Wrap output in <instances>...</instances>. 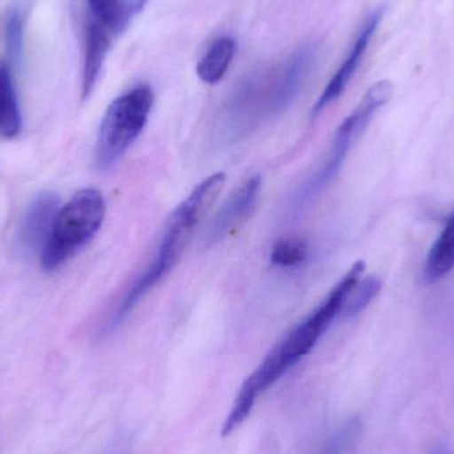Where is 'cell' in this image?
<instances>
[{
	"label": "cell",
	"mask_w": 454,
	"mask_h": 454,
	"mask_svg": "<svg viewBox=\"0 0 454 454\" xmlns=\"http://www.w3.org/2000/svg\"><path fill=\"white\" fill-rule=\"evenodd\" d=\"M392 93H394V85L388 80L375 82L367 90L356 108L343 120L340 127L336 130L325 164L309 178V181L299 189L298 193L294 197V209H303L330 185L331 181L340 172L355 141L364 132L365 128L370 125L371 120L378 114L379 109L383 108L388 103Z\"/></svg>",
	"instance_id": "4"
},
{
	"label": "cell",
	"mask_w": 454,
	"mask_h": 454,
	"mask_svg": "<svg viewBox=\"0 0 454 454\" xmlns=\"http://www.w3.org/2000/svg\"><path fill=\"white\" fill-rule=\"evenodd\" d=\"M154 93L149 85H138L112 101L98 129L96 165L109 170L140 137L148 124Z\"/></svg>",
	"instance_id": "5"
},
{
	"label": "cell",
	"mask_w": 454,
	"mask_h": 454,
	"mask_svg": "<svg viewBox=\"0 0 454 454\" xmlns=\"http://www.w3.org/2000/svg\"><path fill=\"white\" fill-rule=\"evenodd\" d=\"M381 286L383 283H381L380 278L375 277V275L362 278L347 299L346 306L343 309L344 317H352L362 314L372 303L373 299L379 295Z\"/></svg>",
	"instance_id": "15"
},
{
	"label": "cell",
	"mask_w": 454,
	"mask_h": 454,
	"mask_svg": "<svg viewBox=\"0 0 454 454\" xmlns=\"http://www.w3.org/2000/svg\"><path fill=\"white\" fill-rule=\"evenodd\" d=\"M111 48V32L98 23L95 19H90L85 34V56L84 67H82V98H90L93 88L96 87L104 61Z\"/></svg>",
	"instance_id": "10"
},
{
	"label": "cell",
	"mask_w": 454,
	"mask_h": 454,
	"mask_svg": "<svg viewBox=\"0 0 454 454\" xmlns=\"http://www.w3.org/2000/svg\"><path fill=\"white\" fill-rule=\"evenodd\" d=\"M314 63V52L309 48H301L285 61L279 71L267 82H258L259 112L263 116H271L285 111L301 92L309 69Z\"/></svg>",
	"instance_id": "6"
},
{
	"label": "cell",
	"mask_w": 454,
	"mask_h": 454,
	"mask_svg": "<svg viewBox=\"0 0 454 454\" xmlns=\"http://www.w3.org/2000/svg\"><path fill=\"white\" fill-rule=\"evenodd\" d=\"M360 431V421L357 419H351L333 432L314 454H349L359 439Z\"/></svg>",
	"instance_id": "16"
},
{
	"label": "cell",
	"mask_w": 454,
	"mask_h": 454,
	"mask_svg": "<svg viewBox=\"0 0 454 454\" xmlns=\"http://www.w3.org/2000/svg\"><path fill=\"white\" fill-rule=\"evenodd\" d=\"M4 37L8 58L12 63H18L23 56L24 48V15L20 8H13L8 13Z\"/></svg>",
	"instance_id": "18"
},
{
	"label": "cell",
	"mask_w": 454,
	"mask_h": 454,
	"mask_svg": "<svg viewBox=\"0 0 454 454\" xmlns=\"http://www.w3.org/2000/svg\"><path fill=\"white\" fill-rule=\"evenodd\" d=\"M309 256V246L301 238H282L272 246L270 261L279 267H295Z\"/></svg>",
	"instance_id": "17"
},
{
	"label": "cell",
	"mask_w": 454,
	"mask_h": 454,
	"mask_svg": "<svg viewBox=\"0 0 454 454\" xmlns=\"http://www.w3.org/2000/svg\"><path fill=\"white\" fill-rule=\"evenodd\" d=\"M106 200L98 189L77 192L59 210L52 232L43 250L42 264L48 271L59 269L98 234L106 218Z\"/></svg>",
	"instance_id": "3"
},
{
	"label": "cell",
	"mask_w": 454,
	"mask_h": 454,
	"mask_svg": "<svg viewBox=\"0 0 454 454\" xmlns=\"http://www.w3.org/2000/svg\"><path fill=\"white\" fill-rule=\"evenodd\" d=\"M235 52L237 42L234 37L223 36L215 40L197 64V76L207 84H217L225 76Z\"/></svg>",
	"instance_id": "13"
},
{
	"label": "cell",
	"mask_w": 454,
	"mask_h": 454,
	"mask_svg": "<svg viewBox=\"0 0 454 454\" xmlns=\"http://www.w3.org/2000/svg\"><path fill=\"white\" fill-rule=\"evenodd\" d=\"M383 8H379L375 12L368 16L346 60L339 67L338 71L333 74V79L328 82L327 87L325 88L322 95L319 96L317 103H315L314 108H312V116L317 117V114H322L327 106H330L333 101L338 100L343 95L347 85L349 84L352 77L356 74L357 68H359L360 63H362L363 58H364L365 52H367L368 45H370L379 24H380L381 19H383Z\"/></svg>",
	"instance_id": "8"
},
{
	"label": "cell",
	"mask_w": 454,
	"mask_h": 454,
	"mask_svg": "<svg viewBox=\"0 0 454 454\" xmlns=\"http://www.w3.org/2000/svg\"><path fill=\"white\" fill-rule=\"evenodd\" d=\"M262 191L261 176H253L235 189L225 204L220 207L217 215L213 217L212 223L207 230L205 240L209 245L225 239L237 227L242 225L255 210Z\"/></svg>",
	"instance_id": "7"
},
{
	"label": "cell",
	"mask_w": 454,
	"mask_h": 454,
	"mask_svg": "<svg viewBox=\"0 0 454 454\" xmlns=\"http://www.w3.org/2000/svg\"><path fill=\"white\" fill-rule=\"evenodd\" d=\"M226 173H213L199 184L188 197L173 210L162 229L161 238L156 253L146 264L141 274L120 299L111 319L106 323V330H114L124 322L125 317L140 303L141 299L156 287L162 278L177 264L188 247L196 227L204 215L212 209L217 197L225 186Z\"/></svg>",
	"instance_id": "2"
},
{
	"label": "cell",
	"mask_w": 454,
	"mask_h": 454,
	"mask_svg": "<svg viewBox=\"0 0 454 454\" xmlns=\"http://www.w3.org/2000/svg\"><path fill=\"white\" fill-rule=\"evenodd\" d=\"M59 210L60 202L52 193L40 194L31 202L20 225V245L24 250L42 255Z\"/></svg>",
	"instance_id": "9"
},
{
	"label": "cell",
	"mask_w": 454,
	"mask_h": 454,
	"mask_svg": "<svg viewBox=\"0 0 454 454\" xmlns=\"http://www.w3.org/2000/svg\"><path fill=\"white\" fill-rule=\"evenodd\" d=\"M148 0H88L93 19L111 34H121L145 8Z\"/></svg>",
	"instance_id": "11"
},
{
	"label": "cell",
	"mask_w": 454,
	"mask_h": 454,
	"mask_svg": "<svg viewBox=\"0 0 454 454\" xmlns=\"http://www.w3.org/2000/svg\"><path fill=\"white\" fill-rule=\"evenodd\" d=\"M21 128L20 111L13 88L10 68L0 61V135L7 138L19 135Z\"/></svg>",
	"instance_id": "14"
},
{
	"label": "cell",
	"mask_w": 454,
	"mask_h": 454,
	"mask_svg": "<svg viewBox=\"0 0 454 454\" xmlns=\"http://www.w3.org/2000/svg\"><path fill=\"white\" fill-rule=\"evenodd\" d=\"M364 271V262L352 264L319 307L294 327L245 379L223 421V436L237 431L251 415L256 402L315 348L336 317L343 314L347 299Z\"/></svg>",
	"instance_id": "1"
},
{
	"label": "cell",
	"mask_w": 454,
	"mask_h": 454,
	"mask_svg": "<svg viewBox=\"0 0 454 454\" xmlns=\"http://www.w3.org/2000/svg\"><path fill=\"white\" fill-rule=\"evenodd\" d=\"M454 270V210L447 218L442 232L432 245L427 256L426 278L429 282H437Z\"/></svg>",
	"instance_id": "12"
}]
</instances>
